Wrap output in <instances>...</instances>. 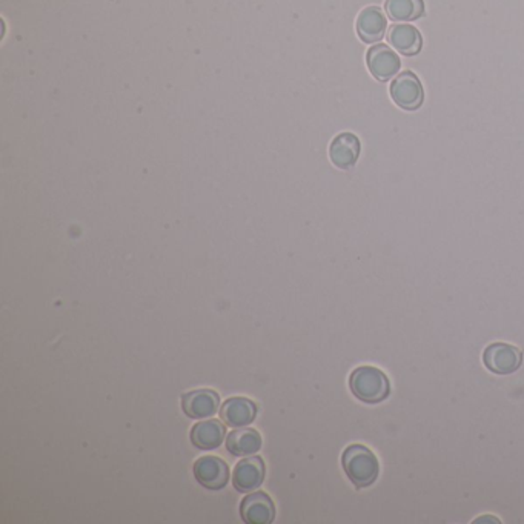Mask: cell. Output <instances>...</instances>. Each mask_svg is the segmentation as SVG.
<instances>
[{"label": "cell", "mask_w": 524, "mask_h": 524, "mask_svg": "<svg viewBox=\"0 0 524 524\" xmlns=\"http://www.w3.org/2000/svg\"><path fill=\"white\" fill-rule=\"evenodd\" d=\"M342 466L355 489L374 485L380 473V463L375 454L363 445H351L342 454Z\"/></svg>", "instance_id": "obj_1"}, {"label": "cell", "mask_w": 524, "mask_h": 524, "mask_svg": "<svg viewBox=\"0 0 524 524\" xmlns=\"http://www.w3.org/2000/svg\"><path fill=\"white\" fill-rule=\"evenodd\" d=\"M350 389L357 400L378 405L391 395V382L378 367H359L350 375Z\"/></svg>", "instance_id": "obj_2"}, {"label": "cell", "mask_w": 524, "mask_h": 524, "mask_svg": "<svg viewBox=\"0 0 524 524\" xmlns=\"http://www.w3.org/2000/svg\"><path fill=\"white\" fill-rule=\"evenodd\" d=\"M483 363L486 369H489L496 375H509L519 371L523 363V354L513 344L496 342L486 348L483 352Z\"/></svg>", "instance_id": "obj_3"}, {"label": "cell", "mask_w": 524, "mask_h": 524, "mask_svg": "<svg viewBox=\"0 0 524 524\" xmlns=\"http://www.w3.org/2000/svg\"><path fill=\"white\" fill-rule=\"evenodd\" d=\"M391 97L401 109L415 111L424 101L422 82L412 71L400 73L391 84Z\"/></svg>", "instance_id": "obj_4"}, {"label": "cell", "mask_w": 524, "mask_h": 524, "mask_svg": "<svg viewBox=\"0 0 524 524\" xmlns=\"http://www.w3.org/2000/svg\"><path fill=\"white\" fill-rule=\"evenodd\" d=\"M194 477L198 483L208 490H222L230 481V468L219 456H200L194 463Z\"/></svg>", "instance_id": "obj_5"}, {"label": "cell", "mask_w": 524, "mask_h": 524, "mask_svg": "<svg viewBox=\"0 0 524 524\" xmlns=\"http://www.w3.org/2000/svg\"><path fill=\"white\" fill-rule=\"evenodd\" d=\"M367 65L369 73L375 79L380 82H388L400 71L401 60L392 48L378 44V45L371 46L367 51Z\"/></svg>", "instance_id": "obj_6"}, {"label": "cell", "mask_w": 524, "mask_h": 524, "mask_svg": "<svg viewBox=\"0 0 524 524\" xmlns=\"http://www.w3.org/2000/svg\"><path fill=\"white\" fill-rule=\"evenodd\" d=\"M266 466L263 458L259 455L246 456L234 468L232 483L238 492L246 494L259 489L265 481Z\"/></svg>", "instance_id": "obj_7"}, {"label": "cell", "mask_w": 524, "mask_h": 524, "mask_svg": "<svg viewBox=\"0 0 524 524\" xmlns=\"http://www.w3.org/2000/svg\"><path fill=\"white\" fill-rule=\"evenodd\" d=\"M219 406V394L213 389H198L181 397V409L192 420L214 417Z\"/></svg>", "instance_id": "obj_8"}, {"label": "cell", "mask_w": 524, "mask_h": 524, "mask_svg": "<svg viewBox=\"0 0 524 524\" xmlns=\"http://www.w3.org/2000/svg\"><path fill=\"white\" fill-rule=\"evenodd\" d=\"M240 515L246 524H270L276 519V504L265 492H251L240 503Z\"/></svg>", "instance_id": "obj_9"}, {"label": "cell", "mask_w": 524, "mask_h": 524, "mask_svg": "<svg viewBox=\"0 0 524 524\" xmlns=\"http://www.w3.org/2000/svg\"><path fill=\"white\" fill-rule=\"evenodd\" d=\"M257 405L245 397H232L220 407V418L231 428H245L257 417Z\"/></svg>", "instance_id": "obj_10"}, {"label": "cell", "mask_w": 524, "mask_h": 524, "mask_svg": "<svg viewBox=\"0 0 524 524\" xmlns=\"http://www.w3.org/2000/svg\"><path fill=\"white\" fill-rule=\"evenodd\" d=\"M357 34L365 44H375L383 39L388 20L378 6H367L357 17Z\"/></svg>", "instance_id": "obj_11"}, {"label": "cell", "mask_w": 524, "mask_h": 524, "mask_svg": "<svg viewBox=\"0 0 524 524\" xmlns=\"http://www.w3.org/2000/svg\"><path fill=\"white\" fill-rule=\"evenodd\" d=\"M329 157L337 168L350 169L360 157V141L352 133L338 134L329 147Z\"/></svg>", "instance_id": "obj_12"}, {"label": "cell", "mask_w": 524, "mask_h": 524, "mask_svg": "<svg viewBox=\"0 0 524 524\" xmlns=\"http://www.w3.org/2000/svg\"><path fill=\"white\" fill-rule=\"evenodd\" d=\"M389 45L403 56H417L422 51L423 37L420 31L409 23H395L388 31Z\"/></svg>", "instance_id": "obj_13"}, {"label": "cell", "mask_w": 524, "mask_h": 524, "mask_svg": "<svg viewBox=\"0 0 524 524\" xmlns=\"http://www.w3.org/2000/svg\"><path fill=\"white\" fill-rule=\"evenodd\" d=\"M226 428L219 420L200 422L191 429L192 445L200 451H214L225 441Z\"/></svg>", "instance_id": "obj_14"}, {"label": "cell", "mask_w": 524, "mask_h": 524, "mask_svg": "<svg viewBox=\"0 0 524 524\" xmlns=\"http://www.w3.org/2000/svg\"><path fill=\"white\" fill-rule=\"evenodd\" d=\"M226 449L236 456L254 455L262 449V435L246 426L236 429L226 439Z\"/></svg>", "instance_id": "obj_15"}, {"label": "cell", "mask_w": 524, "mask_h": 524, "mask_svg": "<svg viewBox=\"0 0 524 524\" xmlns=\"http://www.w3.org/2000/svg\"><path fill=\"white\" fill-rule=\"evenodd\" d=\"M384 12L394 22H414L424 14L423 0H386Z\"/></svg>", "instance_id": "obj_16"}]
</instances>
